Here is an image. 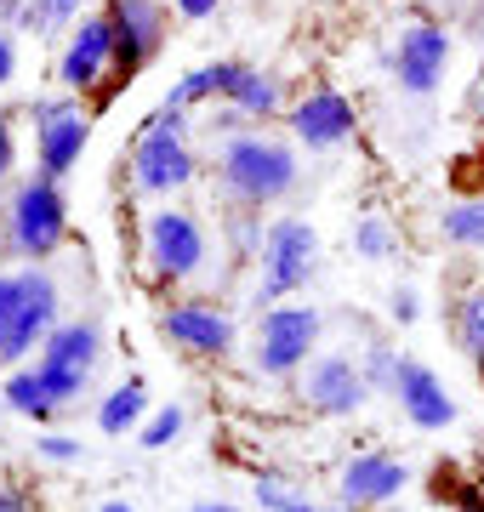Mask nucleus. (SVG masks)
<instances>
[{"instance_id": "obj_1", "label": "nucleus", "mask_w": 484, "mask_h": 512, "mask_svg": "<svg viewBox=\"0 0 484 512\" xmlns=\"http://www.w3.org/2000/svg\"><path fill=\"white\" fill-rule=\"evenodd\" d=\"M217 177H223L228 200L262 211V205L285 200L297 188L302 165H297V148L280 143V137H268V131H234V137L217 143Z\"/></svg>"}, {"instance_id": "obj_2", "label": "nucleus", "mask_w": 484, "mask_h": 512, "mask_svg": "<svg viewBox=\"0 0 484 512\" xmlns=\"http://www.w3.org/2000/svg\"><path fill=\"white\" fill-rule=\"evenodd\" d=\"M57 279L46 262H23L0 274V365H23L57 330Z\"/></svg>"}, {"instance_id": "obj_3", "label": "nucleus", "mask_w": 484, "mask_h": 512, "mask_svg": "<svg viewBox=\"0 0 484 512\" xmlns=\"http://www.w3.org/2000/svg\"><path fill=\"white\" fill-rule=\"evenodd\" d=\"M103 359V330L92 319H69V325H57L46 342H40V359L29 365L35 387L52 399V410L63 404H75L86 387H92V370Z\"/></svg>"}, {"instance_id": "obj_4", "label": "nucleus", "mask_w": 484, "mask_h": 512, "mask_svg": "<svg viewBox=\"0 0 484 512\" xmlns=\"http://www.w3.org/2000/svg\"><path fill=\"white\" fill-rule=\"evenodd\" d=\"M188 114L183 109H154L131 143V183L143 194H177L194 183V154H188Z\"/></svg>"}, {"instance_id": "obj_5", "label": "nucleus", "mask_w": 484, "mask_h": 512, "mask_svg": "<svg viewBox=\"0 0 484 512\" xmlns=\"http://www.w3.org/2000/svg\"><path fill=\"white\" fill-rule=\"evenodd\" d=\"M63 234H69V200L52 177L35 171L29 183H18V194L6 205V251L23 262H46L63 245Z\"/></svg>"}, {"instance_id": "obj_6", "label": "nucleus", "mask_w": 484, "mask_h": 512, "mask_svg": "<svg viewBox=\"0 0 484 512\" xmlns=\"http://www.w3.org/2000/svg\"><path fill=\"white\" fill-rule=\"evenodd\" d=\"M319 268V234L302 217H280L262 234V274H257V302H280V296L308 291Z\"/></svg>"}, {"instance_id": "obj_7", "label": "nucleus", "mask_w": 484, "mask_h": 512, "mask_svg": "<svg viewBox=\"0 0 484 512\" xmlns=\"http://www.w3.org/2000/svg\"><path fill=\"white\" fill-rule=\"evenodd\" d=\"M86 143H92V114H86V103H75V97H40V103H35L40 177L63 183V177L80 165Z\"/></svg>"}, {"instance_id": "obj_8", "label": "nucleus", "mask_w": 484, "mask_h": 512, "mask_svg": "<svg viewBox=\"0 0 484 512\" xmlns=\"http://www.w3.org/2000/svg\"><path fill=\"white\" fill-rule=\"evenodd\" d=\"M319 348V313L291 302V308H268L257 319V348H251V365L262 376H291L314 359Z\"/></svg>"}, {"instance_id": "obj_9", "label": "nucleus", "mask_w": 484, "mask_h": 512, "mask_svg": "<svg viewBox=\"0 0 484 512\" xmlns=\"http://www.w3.org/2000/svg\"><path fill=\"white\" fill-rule=\"evenodd\" d=\"M143 256H149V268L160 279H194L205 268V228L194 211H149L143 222Z\"/></svg>"}, {"instance_id": "obj_10", "label": "nucleus", "mask_w": 484, "mask_h": 512, "mask_svg": "<svg viewBox=\"0 0 484 512\" xmlns=\"http://www.w3.org/2000/svg\"><path fill=\"white\" fill-rule=\"evenodd\" d=\"M297 393L319 416H359L371 399V382H365V365H354V353H314L302 365Z\"/></svg>"}, {"instance_id": "obj_11", "label": "nucleus", "mask_w": 484, "mask_h": 512, "mask_svg": "<svg viewBox=\"0 0 484 512\" xmlns=\"http://www.w3.org/2000/svg\"><path fill=\"white\" fill-rule=\"evenodd\" d=\"M445 69H450V35L445 29L428 23V18L405 23L399 40H393V80H399V92H410V97L439 92Z\"/></svg>"}, {"instance_id": "obj_12", "label": "nucleus", "mask_w": 484, "mask_h": 512, "mask_svg": "<svg viewBox=\"0 0 484 512\" xmlns=\"http://www.w3.org/2000/svg\"><path fill=\"white\" fill-rule=\"evenodd\" d=\"M393 399H399V410L410 416V427H422V433H445L450 421H456V399H450V387L439 382V370H428L422 359H399Z\"/></svg>"}, {"instance_id": "obj_13", "label": "nucleus", "mask_w": 484, "mask_h": 512, "mask_svg": "<svg viewBox=\"0 0 484 512\" xmlns=\"http://www.w3.org/2000/svg\"><path fill=\"white\" fill-rule=\"evenodd\" d=\"M114 63V23L109 18H80L63 40V57H57V80H63V92H86L103 80V69Z\"/></svg>"}, {"instance_id": "obj_14", "label": "nucleus", "mask_w": 484, "mask_h": 512, "mask_svg": "<svg viewBox=\"0 0 484 512\" xmlns=\"http://www.w3.org/2000/svg\"><path fill=\"white\" fill-rule=\"evenodd\" d=\"M109 23H114V63L126 74L143 69L166 46V12H160V0H114Z\"/></svg>"}, {"instance_id": "obj_15", "label": "nucleus", "mask_w": 484, "mask_h": 512, "mask_svg": "<svg viewBox=\"0 0 484 512\" xmlns=\"http://www.w3.org/2000/svg\"><path fill=\"white\" fill-rule=\"evenodd\" d=\"M410 484V467L399 456H382V450H371V456H354L348 467H342V478H336V495H342V507H388V501H399V490Z\"/></svg>"}, {"instance_id": "obj_16", "label": "nucleus", "mask_w": 484, "mask_h": 512, "mask_svg": "<svg viewBox=\"0 0 484 512\" xmlns=\"http://www.w3.org/2000/svg\"><path fill=\"white\" fill-rule=\"evenodd\" d=\"M291 137L308 148H336L354 137V103L342 92H308L291 109Z\"/></svg>"}, {"instance_id": "obj_17", "label": "nucleus", "mask_w": 484, "mask_h": 512, "mask_svg": "<svg viewBox=\"0 0 484 512\" xmlns=\"http://www.w3.org/2000/svg\"><path fill=\"white\" fill-rule=\"evenodd\" d=\"M160 330L188 353H228L234 348V319L217 308H205V302H177V308H166L160 313Z\"/></svg>"}, {"instance_id": "obj_18", "label": "nucleus", "mask_w": 484, "mask_h": 512, "mask_svg": "<svg viewBox=\"0 0 484 512\" xmlns=\"http://www.w3.org/2000/svg\"><path fill=\"white\" fill-rule=\"evenodd\" d=\"M228 109H240L245 120H274L280 114V80L274 74L251 69V63H234V80H228Z\"/></svg>"}, {"instance_id": "obj_19", "label": "nucleus", "mask_w": 484, "mask_h": 512, "mask_svg": "<svg viewBox=\"0 0 484 512\" xmlns=\"http://www.w3.org/2000/svg\"><path fill=\"white\" fill-rule=\"evenodd\" d=\"M143 410H149V387H143V376H126L114 393H103V404H97V427H103L109 439H120V433H137V427L149 421Z\"/></svg>"}, {"instance_id": "obj_20", "label": "nucleus", "mask_w": 484, "mask_h": 512, "mask_svg": "<svg viewBox=\"0 0 484 512\" xmlns=\"http://www.w3.org/2000/svg\"><path fill=\"white\" fill-rule=\"evenodd\" d=\"M228 80H234V63H205V69H188L183 80H177V86H171L166 92V103H160V109H194V103H205V97H228Z\"/></svg>"}, {"instance_id": "obj_21", "label": "nucleus", "mask_w": 484, "mask_h": 512, "mask_svg": "<svg viewBox=\"0 0 484 512\" xmlns=\"http://www.w3.org/2000/svg\"><path fill=\"white\" fill-rule=\"evenodd\" d=\"M86 6H92V0H29L18 23L29 35H57V29H75L80 18H92Z\"/></svg>"}, {"instance_id": "obj_22", "label": "nucleus", "mask_w": 484, "mask_h": 512, "mask_svg": "<svg viewBox=\"0 0 484 512\" xmlns=\"http://www.w3.org/2000/svg\"><path fill=\"white\" fill-rule=\"evenodd\" d=\"M439 234L456 251H484V200H462L439 217Z\"/></svg>"}, {"instance_id": "obj_23", "label": "nucleus", "mask_w": 484, "mask_h": 512, "mask_svg": "<svg viewBox=\"0 0 484 512\" xmlns=\"http://www.w3.org/2000/svg\"><path fill=\"white\" fill-rule=\"evenodd\" d=\"M456 342L467 359H484V285L456 302Z\"/></svg>"}, {"instance_id": "obj_24", "label": "nucleus", "mask_w": 484, "mask_h": 512, "mask_svg": "<svg viewBox=\"0 0 484 512\" xmlns=\"http://www.w3.org/2000/svg\"><path fill=\"white\" fill-rule=\"evenodd\" d=\"M183 427H188V410L183 404H160L143 427H137V444L143 450H166V444H177L183 439Z\"/></svg>"}, {"instance_id": "obj_25", "label": "nucleus", "mask_w": 484, "mask_h": 512, "mask_svg": "<svg viewBox=\"0 0 484 512\" xmlns=\"http://www.w3.org/2000/svg\"><path fill=\"white\" fill-rule=\"evenodd\" d=\"M399 251V239H393V228L376 211H365V217L354 222V256H365V262H388V256Z\"/></svg>"}, {"instance_id": "obj_26", "label": "nucleus", "mask_w": 484, "mask_h": 512, "mask_svg": "<svg viewBox=\"0 0 484 512\" xmlns=\"http://www.w3.org/2000/svg\"><path fill=\"white\" fill-rule=\"evenodd\" d=\"M6 404H12L18 416H29V421H52L57 416L52 399L35 387V376H29V370H12V376H6Z\"/></svg>"}, {"instance_id": "obj_27", "label": "nucleus", "mask_w": 484, "mask_h": 512, "mask_svg": "<svg viewBox=\"0 0 484 512\" xmlns=\"http://www.w3.org/2000/svg\"><path fill=\"white\" fill-rule=\"evenodd\" d=\"M359 365H365V382H371V393H393V376H399V353H393V348H376V342H371Z\"/></svg>"}, {"instance_id": "obj_28", "label": "nucleus", "mask_w": 484, "mask_h": 512, "mask_svg": "<svg viewBox=\"0 0 484 512\" xmlns=\"http://www.w3.org/2000/svg\"><path fill=\"white\" fill-rule=\"evenodd\" d=\"M257 501H262V512H291L302 495L285 490V478H257Z\"/></svg>"}, {"instance_id": "obj_29", "label": "nucleus", "mask_w": 484, "mask_h": 512, "mask_svg": "<svg viewBox=\"0 0 484 512\" xmlns=\"http://www.w3.org/2000/svg\"><path fill=\"white\" fill-rule=\"evenodd\" d=\"M35 450L46 461H80V439H69V433H46V439H35Z\"/></svg>"}, {"instance_id": "obj_30", "label": "nucleus", "mask_w": 484, "mask_h": 512, "mask_svg": "<svg viewBox=\"0 0 484 512\" xmlns=\"http://www.w3.org/2000/svg\"><path fill=\"white\" fill-rule=\"evenodd\" d=\"M388 313H393V325H416L422 302H416V291H410V285H399V291L388 296Z\"/></svg>"}, {"instance_id": "obj_31", "label": "nucleus", "mask_w": 484, "mask_h": 512, "mask_svg": "<svg viewBox=\"0 0 484 512\" xmlns=\"http://www.w3.org/2000/svg\"><path fill=\"white\" fill-rule=\"evenodd\" d=\"M12 165H18V143H12V114H0V183L12 177Z\"/></svg>"}, {"instance_id": "obj_32", "label": "nucleus", "mask_w": 484, "mask_h": 512, "mask_svg": "<svg viewBox=\"0 0 484 512\" xmlns=\"http://www.w3.org/2000/svg\"><path fill=\"white\" fill-rule=\"evenodd\" d=\"M12 74H18V40L0 35V86H12Z\"/></svg>"}, {"instance_id": "obj_33", "label": "nucleus", "mask_w": 484, "mask_h": 512, "mask_svg": "<svg viewBox=\"0 0 484 512\" xmlns=\"http://www.w3.org/2000/svg\"><path fill=\"white\" fill-rule=\"evenodd\" d=\"M171 6H177V12H183V18L205 23V18H211V12H217V6H223V0H171Z\"/></svg>"}, {"instance_id": "obj_34", "label": "nucleus", "mask_w": 484, "mask_h": 512, "mask_svg": "<svg viewBox=\"0 0 484 512\" xmlns=\"http://www.w3.org/2000/svg\"><path fill=\"white\" fill-rule=\"evenodd\" d=\"M0 512H29V501L18 490H0Z\"/></svg>"}, {"instance_id": "obj_35", "label": "nucleus", "mask_w": 484, "mask_h": 512, "mask_svg": "<svg viewBox=\"0 0 484 512\" xmlns=\"http://www.w3.org/2000/svg\"><path fill=\"white\" fill-rule=\"evenodd\" d=\"M188 512H240L234 501H200V507H188Z\"/></svg>"}, {"instance_id": "obj_36", "label": "nucleus", "mask_w": 484, "mask_h": 512, "mask_svg": "<svg viewBox=\"0 0 484 512\" xmlns=\"http://www.w3.org/2000/svg\"><path fill=\"white\" fill-rule=\"evenodd\" d=\"M23 6L29 0H0V18H23Z\"/></svg>"}, {"instance_id": "obj_37", "label": "nucleus", "mask_w": 484, "mask_h": 512, "mask_svg": "<svg viewBox=\"0 0 484 512\" xmlns=\"http://www.w3.org/2000/svg\"><path fill=\"white\" fill-rule=\"evenodd\" d=\"M97 512H137V507H131V501H103Z\"/></svg>"}, {"instance_id": "obj_38", "label": "nucleus", "mask_w": 484, "mask_h": 512, "mask_svg": "<svg viewBox=\"0 0 484 512\" xmlns=\"http://www.w3.org/2000/svg\"><path fill=\"white\" fill-rule=\"evenodd\" d=\"M291 512H325V507H314V501H297V507H291Z\"/></svg>"}, {"instance_id": "obj_39", "label": "nucleus", "mask_w": 484, "mask_h": 512, "mask_svg": "<svg viewBox=\"0 0 484 512\" xmlns=\"http://www.w3.org/2000/svg\"><path fill=\"white\" fill-rule=\"evenodd\" d=\"M0 245H6V211H0Z\"/></svg>"}, {"instance_id": "obj_40", "label": "nucleus", "mask_w": 484, "mask_h": 512, "mask_svg": "<svg viewBox=\"0 0 484 512\" xmlns=\"http://www.w3.org/2000/svg\"><path fill=\"white\" fill-rule=\"evenodd\" d=\"M479 370H484V359H479Z\"/></svg>"}]
</instances>
